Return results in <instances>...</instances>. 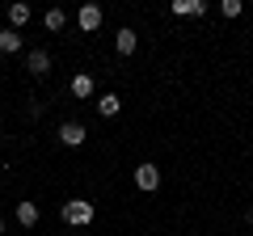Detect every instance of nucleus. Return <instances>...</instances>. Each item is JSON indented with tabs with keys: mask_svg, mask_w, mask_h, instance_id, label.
Listing matches in <instances>:
<instances>
[{
	"mask_svg": "<svg viewBox=\"0 0 253 236\" xmlns=\"http://www.w3.org/2000/svg\"><path fill=\"white\" fill-rule=\"evenodd\" d=\"M63 219H68L72 228H84V224H93V202H84V198L63 202Z\"/></svg>",
	"mask_w": 253,
	"mask_h": 236,
	"instance_id": "1",
	"label": "nucleus"
},
{
	"mask_svg": "<svg viewBox=\"0 0 253 236\" xmlns=\"http://www.w3.org/2000/svg\"><path fill=\"white\" fill-rule=\"evenodd\" d=\"M135 186H139V190H156V186H161V169H156L152 160H144L135 169Z\"/></svg>",
	"mask_w": 253,
	"mask_h": 236,
	"instance_id": "2",
	"label": "nucleus"
},
{
	"mask_svg": "<svg viewBox=\"0 0 253 236\" xmlns=\"http://www.w3.org/2000/svg\"><path fill=\"white\" fill-rule=\"evenodd\" d=\"M84 135H89V131H84L81 122H63V127H59V144H63V148H81Z\"/></svg>",
	"mask_w": 253,
	"mask_h": 236,
	"instance_id": "3",
	"label": "nucleus"
},
{
	"mask_svg": "<svg viewBox=\"0 0 253 236\" xmlns=\"http://www.w3.org/2000/svg\"><path fill=\"white\" fill-rule=\"evenodd\" d=\"M76 21H81V30H84V34H93V30L101 26V9H97V4H81Z\"/></svg>",
	"mask_w": 253,
	"mask_h": 236,
	"instance_id": "4",
	"label": "nucleus"
},
{
	"mask_svg": "<svg viewBox=\"0 0 253 236\" xmlns=\"http://www.w3.org/2000/svg\"><path fill=\"white\" fill-rule=\"evenodd\" d=\"M26 68H30L34 76H46V72H51V55L38 46V51H30V55H26Z\"/></svg>",
	"mask_w": 253,
	"mask_h": 236,
	"instance_id": "5",
	"label": "nucleus"
},
{
	"mask_svg": "<svg viewBox=\"0 0 253 236\" xmlns=\"http://www.w3.org/2000/svg\"><path fill=\"white\" fill-rule=\"evenodd\" d=\"M118 110H123V97H118V93H101L97 97V114L101 118H114Z\"/></svg>",
	"mask_w": 253,
	"mask_h": 236,
	"instance_id": "6",
	"label": "nucleus"
},
{
	"mask_svg": "<svg viewBox=\"0 0 253 236\" xmlns=\"http://www.w3.org/2000/svg\"><path fill=\"white\" fill-rule=\"evenodd\" d=\"M114 46H118V55H131V51H135V46H139V34H135V30H118V38H114Z\"/></svg>",
	"mask_w": 253,
	"mask_h": 236,
	"instance_id": "7",
	"label": "nucleus"
},
{
	"mask_svg": "<svg viewBox=\"0 0 253 236\" xmlns=\"http://www.w3.org/2000/svg\"><path fill=\"white\" fill-rule=\"evenodd\" d=\"M13 51H21V34L17 30H0V55H13Z\"/></svg>",
	"mask_w": 253,
	"mask_h": 236,
	"instance_id": "8",
	"label": "nucleus"
},
{
	"mask_svg": "<svg viewBox=\"0 0 253 236\" xmlns=\"http://www.w3.org/2000/svg\"><path fill=\"white\" fill-rule=\"evenodd\" d=\"M17 224L21 228H34L38 224V207H34V202H17Z\"/></svg>",
	"mask_w": 253,
	"mask_h": 236,
	"instance_id": "9",
	"label": "nucleus"
},
{
	"mask_svg": "<svg viewBox=\"0 0 253 236\" xmlns=\"http://www.w3.org/2000/svg\"><path fill=\"white\" fill-rule=\"evenodd\" d=\"M72 97H81V101H84V97H93V76H84V72H81V76H72Z\"/></svg>",
	"mask_w": 253,
	"mask_h": 236,
	"instance_id": "10",
	"label": "nucleus"
},
{
	"mask_svg": "<svg viewBox=\"0 0 253 236\" xmlns=\"http://www.w3.org/2000/svg\"><path fill=\"white\" fill-rule=\"evenodd\" d=\"M9 21H13V30L26 26V21H30V4H13V9H9Z\"/></svg>",
	"mask_w": 253,
	"mask_h": 236,
	"instance_id": "11",
	"label": "nucleus"
},
{
	"mask_svg": "<svg viewBox=\"0 0 253 236\" xmlns=\"http://www.w3.org/2000/svg\"><path fill=\"white\" fill-rule=\"evenodd\" d=\"M42 21H46V30H63V26H68V13H63V9H51Z\"/></svg>",
	"mask_w": 253,
	"mask_h": 236,
	"instance_id": "12",
	"label": "nucleus"
},
{
	"mask_svg": "<svg viewBox=\"0 0 253 236\" xmlns=\"http://www.w3.org/2000/svg\"><path fill=\"white\" fill-rule=\"evenodd\" d=\"M219 13H224V17H241L245 4H241V0H219Z\"/></svg>",
	"mask_w": 253,
	"mask_h": 236,
	"instance_id": "13",
	"label": "nucleus"
},
{
	"mask_svg": "<svg viewBox=\"0 0 253 236\" xmlns=\"http://www.w3.org/2000/svg\"><path fill=\"white\" fill-rule=\"evenodd\" d=\"M245 219H249V224H253V207H249V211H245Z\"/></svg>",
	"mask_w": 253,
	"mask_h": 236,
	"instance_id": "14",
	"label": "nucleus"
},
{
	"mask_svg": "<svg viewBox=\"0 0 253 236\" xmlns=\"http://www.w3.org/2000/svg\"><path fill=\"white\" fill-rule=\"evenodd\" d=\"M0 232H4V219H0Z\"/></svg>",
	"mask_w": 253,
	"mask_h": 236,
	"instance_id": "15",
	"label": "nucleus"
}]
</instances>
